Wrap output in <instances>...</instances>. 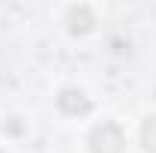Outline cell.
<instances>
[{
	"label": "cell",
	"instance_id": "cell-3",
	"mask_svg": "<svg viewBox=\"0 0 156 153\" xmlns=\"http://www.w3.org/2000/svg\"><path fill=\"white\" fill-rule=\"evenodd\" d=\"M141 144H144L147 153H156V114L144 120V126H141Z\"/></svg>",
	"mask_w": 156,
	"mask_h": 153
},
{
	"label": "cell",
	"instance_id": "cell-1",
	"mask_svg": "<svg viewBox=\"0 0 156 153\" xmlns=\"http://www.w3.org/2000/svg\"><path fill=\"white\" fill-rule=\"evenodd\" d=\"M87 141H90V153H120L123 144H126L123 129H120L117 123H111V120L93 126V132H90Z\"/></svg>",
	"mask_w": 156,
	"mask_h": 153
},
{
	"label": "cell",
	"instance_id": "cell-2",
	"mask_svg": "<svg viewBox=\"0 0 156 153\" xmlns=\"http://www.w3.org/2000/svg\"><path fill=\"white\" fill-rule=\"evenodd\" d=\"M57 108L66 111V114H87V111H90V99L81 93V90L66 87V90H60V96H57Z\"/></svg>",
	"mask_w": 156,
	"mask_h": 153
}]
</instances>
